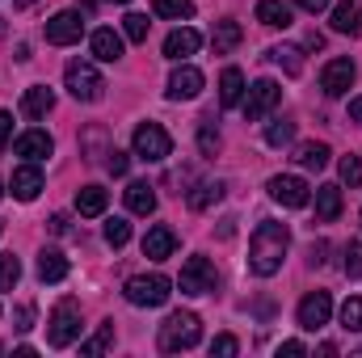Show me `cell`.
<instances>
[{"instance_id":"6da1fadb","label":"cell","mask_w":362,"mask_h":358,"mask_svg":"<svg viewBox=\"0 0 362 358\" xmlns=\"http://www.w3.org/2000/svg\"><path fill=\"white\" fill-rule=\"evenodd\" d=\"M286 249H291V228L286 224H278V219L257 224V232L249 241V274L274 278L282 270V262H286Z\"/></svg>"},{"instance_id":"7a4b0ae2","label":"cell","mask_w":362,"mask_h":358,"mask_svg":"<svg viewBox=\"0 0 362 358\" xmlns=\"http://www.w3.org/2000/svg\"><path fill=\"white\" fill-rule=\"evenodd\" d=\"M198 337H202V321H198L194 312H173V316L160 325L156 346H160V354H181V350H194Z\"/></svg>"},{"instance_id":"3957f363","label":"cell","mask_w":362,"mask_h":358,"mask_svg":"<svg viewBox=\"0 0 362 358\" xmlns=\"http://www.w3.org/2000/svg\"><path fill=\"white\" fill-rule=\"evenodd\" d=\"M135 308H160V304H169V295H173V282L165 278V274H135V278H127V291H122Z\"/></svg>"},{"instance_id":"277c9868","label":"cell","mask_w":362,"mask_h":358,"mask_svg":"<svg viewBox=\"0 0 362 358\" xmlns=\"http://www.w3.org/2000/svg\"><path fill=\"white\" fill-rule=\"evenodd\" d=\"M76 337H81V304H76V299H59L55 312H51V321H47V342H51L55 350H64V346H72Z\"/></svg>"},{"instance_id":"5b68a950","label":"cell","mask_w":362,"mask_h":358,"mask_svg":"<svg viewBox=\"0 0 362 358\" xmlns=\"http://www.w3.org/2000/svg\"><path fill=\"white\" fill-rule=\"evenodd\" d=\"M64 85L68 93L76 97V101H101V93H105V81H101V72L85 64V59H72L68 68H64Z\"/></svg>"},{"instance_id":"8992f818","label":"cell","mask_w":362,"mask_h":358,"mask_svg":"<svg viewBox=\"0 0 362 358\" xmlns=\"http://www.w3.org/2000/svg\"><path fill=\"white\" fill-rule=\"evenodd\" d=\"M131 144H135V156L148 161V165H160V161L173 152V139H169V131H165L160 122H139Z\"/></svg>"},{"instance_id":"52a82bcc","label":"cell","mask_w":362,"mask_h":358,"mask_svg":"<svg viewBox=\"0 0 362 358\" xmlns=\"http://www.w3.org/2000/svg\"><path fill=\"white\" fill-rule=\"evenodd\" d=\"M177 287H181V295H211V291L219 287V274H215V266H211L206 258H189V262L181 266Z\"/></svg>"},{"instance_id":"ba28073f","label":"cell","mask_w":362,"mask_h":358,"mask_svg":"<svg viewBox=\"0 0 362 358\" xmlns=\"http://www.w3.org/2000/svg\"><path fill=\"white\" fill-rule=\"evenodd\" d=\"M81 34H85V17L76 8H64L47 21V42L51 47H72V42H81Z\"/></svg>"},{"instance_id":"9c48e42d","label":"cell","mask_w":362,"mask_h":358,"mask_svg":"<svg viewBox=\"0 0 362 358\" xmlns=\"http://www.w3.org/2000/svg\"><path fill=\"white\" fill-rule=\"evenodd\" d=\"M329 316H333V295L329 291H312V295L299 299V329L316 333V329L329 325Z\"/></svg>"},{"instance_id":"30bf717a","label":"cell","mask_w":362,"mask_h":358,"mask_svg":"<svg viewBox=\"0 0 362 358\" xmlns=\"http://www.w3.org/2000/svg\"><path fill=\"white\" fill-rule=\"evenodd\" d=\"M270 198L274 202H282V207H291V211H299V207H308L312 202V190H308V181L303 178H291V173H278L270 178Z\"/></svg>"},{"instance_id":"8fae6325","label":"cell","mask_w":362,"mask_h":358,"mask_svg":"<svg viewBox=\"0 0 362 358\" xmlns=\"http://www.w3.org/2000/svg\"><path fill=\"white\" fill-rule=\"evenodd\" d=\"M278 101H282V89H278V81H257V85L249 89V97H245L240 105H245V118H249V122H262V118L270 114Z\"/></svg>"},{"instance_id":"7c38bea8","label":"cell","mask_w":362,"mask_h":358,"mask_svg":"<svg viewBox=\"0 0 362 358\" xmlns=\"http://www.w3.org/2000/svg\"><path fill=\"white\" fill-rule=\"evenodd\" d=\"M354 85V59H329L320 72V89L325 97H346Z\"/></svg>"},{"instance_id":"4fadbf2b","label":"cell","mask_w":362,"mask_h":358,"mask_svg":"<svg viewBox=\"0 0 362 358\" xmlns=\"http://www.w3.org/2000/svg\"><path fill=\"white\" fill-rule=\"evenodd\" d=\"M202 85H206V81H202V72H198L194 64H181V68H173L169 89H165V93H169L173 101H194V97L202 93Z\"/></svg>"},{"instance_id":"5bb4252c","label":"cell","mask_w":362,"mask_h":358,"mask_svg":"<svg viewBox=\"0 0 362 358\" xmlns=\"http://www.w3.org/2000/svg\"><path fill=\"white\" fill-rule=\"evenodd\" d=\"M173 249H177L173 228H165V224L148 228V236H144V258H148V262H165V258H173Z\"/></svg>"},{"instance_id":"9a60e30c","label":"cell","mask_w":362,"mask_h":358,"mask_svg":"<svg viewBox=\"0 0 362 358\" xmlns=\"http://www.w3.org/2000/svg\"><path fill=\"white\" fill-rule=\"evenodd\" d=\"M8 185H13V198H17V202H34V198L42 194V169L30 161V165H21V169L13 173Z\"/></svg>"},{"instance_id":"2e32d148","label":"cell","mask_w":362,"mask_h":358,"mask_svg":"<svg viewBox=\"0 0 362 358\" xmlns=\"http://www.w3.org/2000/svg\"><path fill=\"white\" fill-rule=\"evenodd\" d=\"M333 30L358 38L362 34V4L358 0H337V4H333Z\"/></svg>"},{"instance_id":"e0dca14e","label":"cell","mask_w":362,"mask_h":358,"mask_svg":"<svg viewBox=\"0 0 362 358\" xmlns=\"http://www.w3.org/2000/svg\"><path fill=\"white\" fill-rule=\"evenodd\" d=\"M13 152H17V156H25V161H42V156H51V152H55V139H51L47 131H25V135L13 144Z\"/></svg>"},{"instance_id":"ac0fdd59","label":"cell","mask_w":362,"mask_h":358,"mask_svg":"<svg viewBox=\"0 0 362 358\" xmlns=\"http://www.w3.org/2000/svg\"><path fill=\"white\" fill-rule=\"evenodd\" d=\"M55 110V93L47 89V85H30V89L21 93V114L25 118H47Z\"/></svg>"},{"instance_id":"d6986e66","label":"cell","mask_w":362,"mask_h":358,"mask_svg":"<svg viewBox=\"0 0 362 358\" xmlns=\"http://www.w3.org/2000/svg\"><path fill=\"white\" fill-rule=\"evenodd\" d=\"M198 47H202V38H198V30H189V25H181V30H173V34L165 38V55L177 59V64L181 59H189Z\"/></svg>"},{"instance_id":"ffe728a7","label":"cell","mask_w":362,"mask_h":358,"mask_svg":"<svg viewBox=\"0 0 362 358\" xmlns=\"http://www.w3.org/2000/svg\"><path fill=\"white\" fill-rule=\"evenodd\" d=\"M93 59L118 64V59H122V34H114V30H93Z\"/></svg>"},{"instance_id":"44dd1931","label":"cell","mask_w":362,"mask_h":358,"mask_svg":"<svg viewBox=\"0 0 362 358\" xmlns=\"http://www.w3.org/2000/svg\"><path fill=\"white\" fill-rule=\"evenodd\" d=\"M240 38H245L240 21H215V30H211V47H215V55L236 51V47H240Z\"/></svg>"},{"instance_id":"7402d4cb","label":"cell","mask_w":362,"mask_h":358,"mask_svg":"<svg viewBox=\"0 0 362 358\" xmlns=\"http://www.w3.org/2000/svg\"><path fill=\"white\" fill-rule=\"evenodd\" d=\"M223 194H228V181H198L185 198H189V207H194V211H211Z\"/></svg>"},{"instance_id":"603a6c76","label":"cell","mask_w":362,"mask_h":358,"mask_svg":"<svg viewBox=\"0 0 362 358\" xmlns=\"http://www.w3.org/2000/svg\"><path fill=\"white\" fill-rule=\"evenodd\" d=\"M127 211L131 215H152L156 211V190L148 181H131L127 185Z\"/></svg>"},{"instance_id":"cb8c5ba5","label":"cell","mask_w":362,"mask_h":358,"mask_svg":"<svg viewBox=\"0 0 362 358\" xmlns=\"http://www.w3.org/2000/svg\"><path fill=\"white\" fill-rule=\"evenodd\" d=\"M245 101V72L240 68H223V76H219V105H240Z\"/></svg>"},{"instance_id":"d4e9b609","label":"cell","mask_w":362,"mask_h":358,"mask_svg":"<svg viewBox=\"0 0 362 358\" xmlns=\"http://www.w3.org/2000/svg\"><path fill=\"white\" fill-rule=\"evenodd\" d=\"M337 215H341V185H320L316 190V219L333 224Z\"/></svg>"},{"instance_id":"484cf974","label":"cell","mask_w":362,"mask_h":358,"mask_svg":"<svg viewBox=\"0 0 362 358\" xmlns=\"http://www.w3.org/2000/svg\"><path fill=\"white\" fill-rule=\"evenodd\" d=\"M38 278L42 282H64L68 278V258L59 249H42L38 253Z\"/></svg>"},{"instance_id":"4316f807","label":"cell","mask_w":362,"mask_h":358,"mask_svg":"<svg viewBox=\"0 0 362 358\" xmlns=\"http://www.w3.org/2000/svg\"><path fill=\"white\" fill-rule=\"evenodd\" d=\"M105 207H110V190H101V185L76 190V211L81 215H105Z\"/></svg>"},{"instance_id":"83f0119b","label":"cell","mask_w":362,"mask_h":358,"mask_svg":"<svg viewBox=\"0 0 362 358\" xmlns=\"http://www.w3.org/2000/svg\"><path fill=\"white\" fill-rule=\"evenodd\" d=\"M257 21L270 25V30H286L291 25V4L286 0H262L257 4Z\"/></svg>"},{"instance_id":"f1b7e54d","label":"cell","mask_w":362,"mask_h":358,"mask_svg":"<svg viewBox=\"0 0 362 358\" xmlns=\"http://www.w3.org/2000/svg\"><path fill=\"white\" fill-rule=\"evenodd\" d=\"M329 156H333V152H329V144H316V139L295 148V165H303V169H316V173L329 165Z\"/></svg>"},{"instance_id":"f546056e","label":"cell","mask_w":362,"mask_h":358,"mask_svg":"<svg viewBox=\"0 0 362 358\" xmlns=\"http://www.w3.org/2000/svg\"><path fill=\"white\" fill-rule=\"evenodd\" d=\"M152 13L169 17V21H189L194 17V0H152Z\"/></svg>"},{"instance_id":"4dcf8cb0","label":"cell","mask_w":362,"mask_h":358,"mask_svg":"<svg viewBox=\"0 0 362 358\" xmlns=\"http://www.w3.org/2000/svg\"><path fill=\"white\" fill-rule=\"evenodd\" d=\"M110 346H114V321H105V325H101V329L93 333L89 342H81V354H85V358H93V354H105Z\"/></svg>"},{"instance_id":"1f68e13d","label":"cell","mask_w":362,"mask_h":358,"mask_svg":"<svg viewBox=\"0 0 362 358\" xmlns=\"http://www.w3.org/2000/svg\"><path fill=\"white\" fill-rule=\"evenodd\" d=\"M219 144H223V139H219V131H215V118H202V122H198V152H202V156H215Z\"/></svg>"},{"instance_id":"d6a6232c","label":"cell","mask_w":362,"mask_h":358,"mask_svg":"<svg viewBox=\"0 0 362 358\" xmlns=\"http://www.w3.org/2000/svg\"><path fill=\"white\" fill-rule=\"evenodd\" d=\"M291 139H295V122L291 118H274L270 127H266V144L270 148H286Z\"/></svg>"},{"instance_id":"836d02e7","label":"cell","mask_w":362,"mask_h":358,"mask_svg":"<svg viewBox=\"0 0 362 358\" xmlns=\"http://www.w3.org/2000/svg\"><path fill=\"white\" fill-rule=\"evenodd\" d=\"M266 55H270L278 68H286L291 76H299V72H303V59H299V51H295V47H270Z\"/></svg>"},{"instance_id":"e575fe53","label":"cell","mask_w":362,"mask_h":358,"mask_svg":"<svg viewBox=\"0 0 362 358\" xmlns=\"http://www.w3.org/2000/svg\"><path fill=\"white\" fill-rule=\"evenodd\" d=\"M127 241H131V224H127L122 215L105 219V245H110V249H122Z\"/></svg>"},{"instance_id":"d590c367","label":"cell","mask_w":362,"mask_h":358,"mask_svg":"<svg viewBox=\"0 0 362 358\" xmlns=\"http://www.w3.org/2000/svg\"><path fill=\"white\" fill-rule=\"evenodd\" d=\"M341 329H346V333H362V299L358 295H350V299L341 304Z\"/></svg>"},{"instance_id":"8d00e7d4","label":"cell","mask_w":362,"mask_h":358,"mask_svg":"<svg viewBox=\"0 0 362 358\" xmlns=\"http://www.w3.org/2000/svg\"><path fill=\"white\" fill-rule=\"evenodd\" d=\"M148 25H152V21H148L144 13H127V17H122V34H127L131 42H144V38H148Z\"/></svg>"},{"instance_id":"74e56055","label":"cell","mask_w":362,"mask_h":358,"mask_svg":"<svg viewBox=\"0 0 362 358\" xmlns=\"http://www.w3.org/2000/svg\"><path fill=\"white\" fill-rule=\"evenodd\" d=\"M17 278H21V262H17L13 253H4V258H0V291H13Z\"/></svg>"},{"instance_id":"f35d334b","label":"cell","mask_w":362,"mask_h":358,"mask_svg":"<svg viewBox=\"0 0 362 358\" xmlns=\"http://www.w3.org/2000/svg\"><path fill=\"white\" fill-rule=\"evenodd\" d=\"M341 181H346L350 190L362 185V156H341Z\"/></svg>"},{"instance_id":"ab89813d","label":"cell","mask_w":362,"mask_h":358,"mask_svg":"<svg viewBox=\"0 0 362 358\" xmlns=\"http://www.w3.org/2000/svg\"><path fill=\"white\" fill-rule=\"evenodd\" d=\"M346 274H350V278H362V245L358 241L346 245Z\"/></svg>"},{"instance_id":"60d3db41","label":"cell","mask_w":362,"mask_h":358,"mask_svg":"<svg viewBox=\"0 0 362 358\" xmlns=\"http://www.w3.org/2000/svg\"><path fill=\"white\" fill-rule=\"evenodd\" d=\"M105 169H110L114 178H122V173L131 169V156H127V152H118V148H110V152H105Z\"/></svg>"},{"instance_id":"b9f144b4","label":"cell","mask_w":362,"mask_h":358,"mask_svg":"<svg viewBox=\"0 0 362 358\" xmlns=\"http://www.w3.org/2000/svg\"><path fill=\"white\" fill-rule=\"evenodd\" d=\"M236 350H240V342H236L232 333H219V337L211 342V354H219V358H232Z\"/></svg>"},{"instance_id":"7bdbcfd3","label":"cell","mask_w":362,"mask_h":358,"mask_svg":"<svg viewBox=\"0 0 362 358\" xmlns=\"http://www.w3.org/2000/svg\"><path fill=\"white\" fill-rule=\"evenodd\" d=\"M17 333H25V329H34V304H21L17 308V325H13Z\"/></svg>"},{"instance_id":"ee69618b","label":"cell","mask_w":362,"mask_h":358,"mask_svg":"<svg viewBox=\"0 0 362 358\" xmlns=\"http://www.w3.org/2000/svg\"><path fill=\"white\" fill-rule=\"evenodd\" d=\"M8 135H13V114H8V110H0V152H4Z\"/></svg>"},{"instance_id":"f6af8a7d","label":"cell","mask_w":362,"mask_h":358,"mask_svg":"<svg viewBox=\"0 0 362 358\" xmlns=\"http://www.w3.org/2000/svg\"><path fill=\"white\" fill-rule=\"evenodd\" d=\"M47 228H51L55 236H68V232H72V224H68V215H51V224H47Z\"/></svg>"},{"instance_id":"bcb514c9","label":"cell","mask_w":362,"mask_h":358,"mask_svg":"<svg viewBox=\"0 0 362 358\" xmlns=\"http://www.w3.org/2000/svg\"><path fill=\"white\" fill-rule=\"evenodd\" d=\"M278 354H308V346H303V342H282V346H278Z\"/></svg>"},{"instance_id":"7dc6e473","label":"cell","mask_w":362,"mask_h":358,"mask_svg":"<svg viewBox=\"0 0 362 358\" xmlns=\"http://www.w3.org/2000/svg\"><path fill=\"white\" fill-rule=\"evenodd\" d=\"M308 262H312V266H320V262H325V241H316V245L308 249Z\"/></svg>"},{"instance_id":"c3c4849f","label":"cell","mask_w":362,"mask_h":358,"mask_svg":"<svg viewBox=\"0 0 362 358\" xmlns=\"http://www.w3.org/2000/svg\"><path fill=\"white\" fill-rule=\"evenodd\" d=\"M333 0H299V8H308V13H325Z\"/></svg>"},{"instance_id":"681fc988","label":"cell","mask_w":362,"mask_h":358,"mask_svg":"<svg viewBox=\"0 0 362 358\" xmlns=\"http://www.w3.org/2000/svg\"><path fill=\"white\" fill-rule=\"evenodd\" d=\"M350 118L362 127V97H354V101H350Z\"/></svg>"},{"instance_id":"f907efd6","label":"cell","mask_w":362,"mask_h":358,"mask_svg":"<svg viewBox=\"0 0 362 358\" xmlns=\"http://www.w3.org/2000/svg\"><path fill=\"white\" fill-rule=\"evenodd\" d=\"M13 4H17V8H30V4H34V0H13Z\"/></svg>"},{"instance_id":"816d5d0a","label":"cell","mask_w":362,"mask_h":358,"mask_svg":"<svg viewBox=\"0 0 362 358\" xmlns=\"http://www.w3.org/2000/svg\"><path fill=\"white\" fill-rule=\"evenodd\" d=\"M4 30H8V25H4V17H0V34H4Z\"/></svg>"},{"instance_id":"f5cc1de1","label":"cell","mask_w":362,"mask_h":358,"mask_svg":"<svg viewBox=\"0 0 362 358\" xmlns=\"http://www.w3.org/2000/svg\"><path fill=\"white\" fill-rule=\"evenodd\" d=\"M0 198H4V181H0Z\"/></svg>"},{"instance_id":"db71d44e","label":"cell","mask_w":362,"mask_h":358,"mask_svg":"<svg viewBox=\"0 0 362 358\" xmlns=\"http://www.w3.org/2000/svg\"><path fill=\"white\" fill-rule=\"evenodd\" d=\"M114 4H131V0H114Z\"/></svg>"},{"instance_id":"11a10c76","label":"cell","mask_w":362,"mask_h":358,"mask_svg":"<svg viewBox=\"0 0 362 358\" xmlns=\"http://www.w3.org/2000/svg\"><path fill=\"white\" fill-rule=\"evenodd\" d=\"M0 232H4V224H0Z\"/></svg>"},{"instance_id":"9f6ffc18","label":"cell","mask_w":362,"mask_h":358,"mask_svg":"<svg viewBox=\"0 0 362 358\" xmlns=\"http://www.w3.org/2000/svg\"><path fill=\"white\" fill-rule=\"evenodd\" d=\"M0 350H4V346H0Z\"/></svg>"}]
</instances>
